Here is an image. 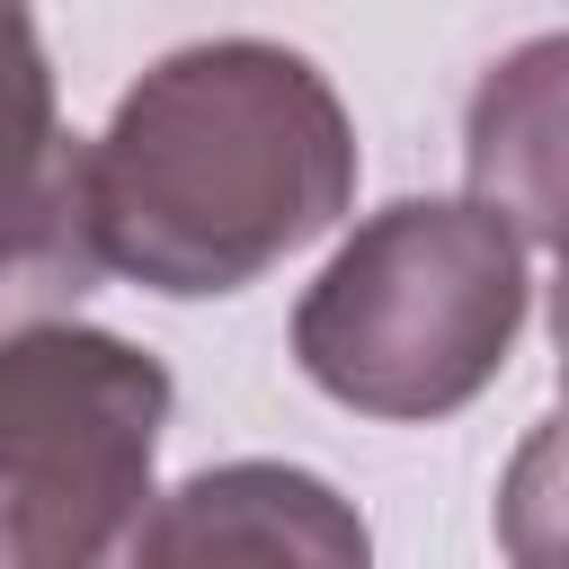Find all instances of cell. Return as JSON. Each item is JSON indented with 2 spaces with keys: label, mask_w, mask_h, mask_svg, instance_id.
I'll list each match as a JSON object with an SVG mask.
<instances>
[{
  "label": "cell",
  "mask_w": 569,
  "mask_h": 569,
  "mask_svg": "<svg viewBox=\"0 0 569 569\" xmlns=\"http://www.w3.org/2000/svg\"><path fill=\"white\" fill-rule=\"evenodd\" d=\"M356 204V124L329 71L267 36L160 53L89 142L98 258L142 293L258 284Z\"/></svg>",
  "instance_id": "cell-1"
},
{
  "label": "cell",
  "mask_w": 569,
  "mask_h": 569,
  "mask_svg": "<svg viewBox=\"0 0 569 569\" xmlns=\"http://www.w3.org/2000/svg\"><path fill=\"white\" fill-rule=\"evenodd\" d=\"M124 569H373V533L320 471L249 453L160 489Z\"/></svg>",
  "instance_id": "cell-5"
},
{
  "label": "cell",
  "mask_w": 569,
  "mask_h": 569,
  "mask_svg": "<svg viewBox=\"0 0 569 569\" xmlns=\"http://www.w3.org/2000/svg\"><path fill=\"white\" fill-rule=\"evenodd\" d=\"M462 178L516 240L569 258V27L498 53L462 107Z\"/></svg>",
  "instance_id": "cell-6"
},
{
  "label": "cell",
  "mask_w": 569,
  "mask_h": 569,
  "mask_svg": "<svg viewBox=\"0 0 569 569\" xmlns=\"http://www.w3.org/2000/svg\"><path fill=\"white\" fill-rule=\"evenodd\" d=\"M107 276L89 213V142L62 124V89L27 9H0V329L71 320Z\"/></svg>",
  "instance_id": "cell-4"
},
{
  "label": "cell",
  "mask_w": 569,
  "mask_h": 569,
  "mask_svg": "<svg viewBox=\"0 0 569 569\" xmlns=\"http://www.w3.org/2000/svg\"><path fill=\"white\" fill-rule=\"evenodd\" d=\"M498 551L507 569H569V400L516 445L498 480Z\"/></svg>",
  "instance_id": "cell-7"
},
{
  "label": "cell",
  "mask_w": 569,
  "mask_h": 569,
  "mask_svg": "<svg viewBox=\"0 0 569 569\" xmlns=\"http://www.w3.org/2000/svg\"><path fill=\"white\" fill-rule=\"evenodd\" d=\"M169 400V365L116 329H0V569H124L160 507Z\"/></svg>",
  "instance_id": "cell-3"
},
{
  "label": "cell",
  "mask_w": 569,
  "mask_h": 569,
  "mask_svg": "<svg viewBox=\"0 0 569 569\" xmlns=\"http://www.w3.org/2000/svg\"><path fill=\"white\" fill-rule=\"evenodd\" d=\"M551 347H560V391H569V258L551 276Z\"/></svg>",
  "instance_id": "cell-8"
},
{
  "label": "cell",
  "mask_w": 569,
  "mask_h": 569,
  "mask_svg": "<svg viewBox=\"0 0 569 569\" xmlns=\"http://www.w3.org/2000/svg\"><path fill=\"white\" fill-rule=\"evenodd\" d=\"M525 240L471 196H391L293 302V365L356 418L436 427L471 409L525 329Z\"/></svg>",
  "instance_id": "cell-2"
}]
</instances>
